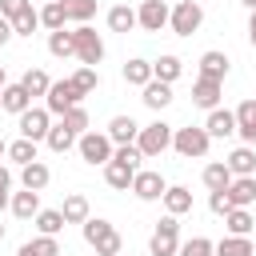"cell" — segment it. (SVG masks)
<instances>
[{"label":"cell","instance_id":"1","mask_svg":"<svg viewBox=\"0 0 256 256\" xmlns=\"http://www.w3.org/2000/svg\"><path fill=\"white\" fill-rule=\"evenodd\" d=\"M80 232H84L88 248H96V256H120V248H124V236L116 232V224H108L100 216H88L80 224Z\"/></svg>","mask_w":256,"mask_h":256},{"label":"cell","instance_id":"2","mask_svg":"<svg viewBox=\"0 0 256 256\" xmlns=\"http://www.w3.org/2000/svg\"><path fill=\"white\" fill-rule=\"evenodd\" d=\"M172 136H176V128H172V124H164V120H152V124H144V128H140V140H136V148L144 152V160H156V156H164V152L172 148Z\"/></svg>","mask_w":256,"mask_h":256},{"label":"cell","instance_id":"3","mask_svg":"<svg viewBox=\"0 0 256 256\" xmlns=\"http://www.w3.org/2000/svg\"><path fill=\"white\" fill-rule=\"evenodd\" d=\"M72 44H76V60H80V64L96 68V64L104 60V40H100V32H96L92 24H76V28H72Z\"/></svg>","mask_w":256,"mask_h":256},{"label":"cell","instance_id":"4","mask_svg":"<svg viewBox=\"0 0 256 256\" xmlns=\"http://www.w3.org/2000/svg\"><path fill=\"white\" fill-rule=\"evenodd\" d=\"M172 148H176L184 160H204V156H208V148H212V136H208V128H204V124H200V128H176Z\"/></svg>","mask_w":256,"mask_h":256},{"label":"cell","instance_id":"5","mask_svg":"<svg viewBox=\"0 0 256 256\" xmlns=\"http://www.w3.org/2000/svg\"><path fill=\"white\" fill-rule=\"evenodd\" d=\"M76 148H80V160L92 164V168H96V164L104 168V164L112 160V152H116V144L108 140V132H96V128H88V132L76 140Z\"/></svg>","mask_w":256,"mask_h":256},{"label":"cell","instance_id":"6","mask_svg":"<svg viewBox=\"0 0 256 256\" xmlns=\"http://www.w3.org/2000/svg\"><path fill=\"white\" fill-rule=\"evenodd\" d=\"M176 220L180 216H168V212H164V220H156L152 240H148V252L152 256H176L180 252V224Z\"/></svg>","mask_w":256,"mask_h":256},{"label":"cell","instance_id":"7","mask_svg":"<svg viewBox=\"0 0 256 256\" xmlns=\"http://www.w3.org/2000/svg\"><path fill=\"white\" fill-rule=\"evenodd\" d=\"M200 24H204V4H200V0H180V4L172 8L168 28H172L176 36H192V32H200Z\"/></svg>","mask_w":256,"mask_h":256},{"label":"cell","instance_id":"8","mask_svg":"<svg viewBox=\"0 0 256 256\" xmlns=\"http://www.w3.org/2000/svg\"><path fill=\"white\" fill-rule=\"evenodd\" d=\"M84 100V92L72 84V76L68 80H52V88H48V96H44V108L52 112V116H64L68 108H76Z\"/></svg>","mask_w":256,"mask_h":256},{"label":"cell","instance_id":"9","mask_svg":"<svg viewBox=\"0 0 256 256\" xmlns=\"http://www.w3.org/2000/svg\"><path fill=\"white\" fill-rule=\"evenodd\" d=\"M128 192H132L136 200H144V204H152V200H164V192H168V180H164L160 172H152V168H140Z\"/></svg>","mask_w":256,"mask_h":256},{"label":"cell","instance_id":"10","mask_svg":"<svg viewBox=\"0 0 256 256\" xmlns=\"http://www.w3.org/2000/svg\"><path fill=\"white\" fill-rule=\"evenodd\" d=\"M168 20H172V8H168L164 0H140L136 24H140L144 32H160V28H168Z\"/></svg>","mask_w":256,"mask_h":256},{"label":"cell","instance_id":"11","mask_svg":"<svg viewBox=\"0 0 256 256\" xmlns=\"http://www.w3.org/2000/svg\"><path fill=\"white\" fill-rule=\"evenodd\" d=\"M20 120V136L24 140H48V132H52V112L48 108H28L24 116H16Z\"/></svg>","mask_w":256,"mask_h":256},{"label":"cell","instance_id":"12","mask_svg":"<svg viewBox=\"0 0 256 256\" xmlns=\"http://www.w3.org/2000/svg\"><path fill=\"white\" fill-rule=\"evenodd\" d=\"M220 96H224V84H220V80L196 76V84H192V104H196V108L212 112V108H220Z\"/></svg>","mask_w":256,"mask_h":256},{"label":"cell","instance_id":"13","mask_svg":"<svg viewBox=\"0 0 256 256\" xmlns=\"http://www.w3.org/2000/svg\"><path fill=\"white\" fill-rule=\"evenodd\" d=\"M0 108L4 112H12V116H24L28 108H32V96H28V88L16 80V84H4V92H0Z\"/></svg>","mask_w":256,"mask_h":256},{"label":"cell","instance_id":"14","mask_svg":"<svg viewBox=\"0 0 256 256\" xmlns=\"http://www.w3.org/2000/svg\"><path fill=\"white\" fill-rule=\"evenodd\" d=\"M228 68H232V60H228L220 48H208V52L200 56V76H204V80H220V84H224Z\"/></svg>","mask_w":256,"mask_h":256},{"label":"cell","instance_id":"15","mask_svg":"<svg viewBox=\"0 0 256 256\" xmlns=\"http://www.w3.org/2000/svg\"><path fill=\"white\" fill-rule=\"evenodd\" d=\"M204 128H208V136H212V140L236 136V112H228V108H212V112H208V120H204Z\"/></svg>","mask_w":256,"mask_h":256},{"label":"cell","instance_id":"16","mask_svg":"<svg viewBox=\"0 0 256 256\" xmlns=\"http://www.w3.org/2000/svg\"><path fill=\"white\" fill-rule=\"evenodd\" d=\"M108 140L120 148V144H136L140 140V124L132 120V116H112L108 120Z\"/></svg>","mask_w":256,"mask_h":256},{"label":"cell","instance_id":"17","mask_svg":"<svg viewBox=\"0 0 256 256\" xmlns=\"http://www.w3.org/2000/svg\"><path fill=\"white\" fill-rule=\"evenodd\" d=\"M136 172H140V168H132V164H124V160H108V164H104V180H108V188H116V192H128L132 180H136Z\"/></svg>","mask_w":256,"mask_h":256},{"label":"cell","instance_id":"18","mask_svg":"<svg viewBox=\"0 0 256 256\" xmlns=\"http://www.w3.org/2000/svg\"><path fill=\"white\" fill-rule=\"evenodd\" d=\"M48 180H52V168H48L44 160H32V164H24V168H20V184H24L28 192H44V188H48Z\"/></svg>","mask_w":256,"mask_h":256},{"label":"cell","instance_id":"19","mask_svg":"<svg viewBox=\"0 0 256 256\" xmlns=\"http://www.w3.org/2000/svg\"><path fill=\"white\" fill-rule=\"evenodd\" d=\"M224 164L232 168V176H256V148H252V144H240V148L228 152Z\"/></svg>","mask_w":256,"mask_h":256},{"label":"cell","instance_id":"20","mask_svg":"<svg viewBox=\"0 0 256 256\" xmlns=\"http://www.w3.org/2000/svg\"><path fill=\"white\" fill-rule=\"evenodd\" d=\"M228 200H232V208H252L256 204V176H236L228 184Z\"/></svg>","mask_w":256,"mask_h":256},{"label":"cell","instance_id":"21","mask_svg":"<svg viewBox=\"0 0 256 256\" xmlns=\"http://www.w3.org/2000/svg\"><path fill=\"white\" fill-rule=\"evenodd\" d=\"M236 136L256 148V100H244L236 108Z\"/></svg>","mask_w":256,"mask_h":256},{"label":"cell","instance_id":"22","mask_svg":"<svg viewBox=\"0 0 256 256\" xmlns=\"http://www.w3.org/2000/svg\"><path fill=\"white\" fill-rule=\"evenodd\" d=\"M180 72H184V60L172 56V52H164L160 60H152V80H160V84H176Z\"/></svg>","mask_w":256,"mask_h":256},{"label":"cell","instance_id":"23","mask_svg":"<svg viewBox=\"0 0 256 256\" xmlns=\"http://www.w3.org/2000/svg\"><path fill=\"white\" fill-rule=\"evenodd\" d=\"M8 208H12L16 220H36L40 216V192H28V188L24 192H12V204Z\"/></svg>","mask_w":256,"mask_h":256},{"label":"cell","instance_id":"24","mask_svg":"<svg viewBox=\"0 0 256 256\" xmlns=\"http://www.w3.org/2000/svg\"><path fill=\"white\" fill-rule=\"evenodd\" d=\"M60 212H64V220H68V224H84V220L92 216V204H88V196H84V192H68V196H64V204H60Z\"/></svg>","mask_w":256,"mask_h":256},{"label":"cell","instance_id":"25","mask_svg":"<svg viewBox=\"0 0 256 256\" xmlns=\"http://www.w3.org/2000/svg\"><path fill=\"white\" fill-rule=\"evenodd\" d=\"M232 180H236V176H232V168H228L224 160H212V164L204 168V188H208V192H228Z\"/></svg>","mask_w":256,"mask_h":256},{"label":"cell","instance_id":"26","mask_svg":"<svg viewBox=\"0 0 256 256\" xmlns=\"http://www.w3.org/2000/svg\"><path fill=\"white\" fill-rule=\"evenodd\" d=\"M164 212H168V216L192 212V192H188L184 184H168V192H164Z\"/></svg>","mask_w":256,"mask_h":256},{"label":"cell","instance_id":"27","mask_svg":"<svg viewBox=\"0 0 256 256\" xmlns=\"http://www.w3.org/2000/svg\"><path fill=\"white\" fill-rule=\"evenodd\" d=\"M124 84H132V88H144V84H152V60H144V56H132V60L124 64Z\"/></svg>","mask_w":256,"mask_h":256},{"label":"cell","instance_id":"28","mask_svg":"<svg viewBox=\"0 0 256 256\" xmlns=\"http://www.w3.org/2000/svg\"><path fill=\"white\" fill-rule=\"evenodd\" d=\"M140 92H144L140 100H144L152 112H160V108H168V104H172V84H160V80H152V84H144Z\"/></svg>","mask_w":256,"mask_h":256},{"label":"cell","instance_id":"29","mask_svg":"<svg viewBox=\"0 0 256 256\" xmlns=\"http://www.w3.org/2000/svg\"><path fill=\"white\" fill-rule=\"evenodd\" d=\"M108 28L128 36V32L136 28V8H128V4H112V8H108Z\"/></svg>","mask_w":256,"mask_h":256},{"label":"cell","instance_id":"30","mask_svg":"<svg viewBox=\"0 0 256 256\" xmlns=\"http://www.w3.org/2000/svg\"><path fill=\"white\" fill-rule=\"evenodd\" d=\"M224 228H228V236H252L256 220H252V212H248V208H232V212L224 216Z\"/></svg>","mask_w":256,"mask_h":256},{"label":"cell","instance_id":"31","mask_svg":"<svg viewBox=\"0 0 256 256\" xmlns=\"http://www.w3.org/2000/svg\"><path fill=\"white\" fill-rule=\"evenodd\" d=\"M16 256H60V240H56V236H36V240H24Z\"/></svg>","mask_w":256,"mask_h":256},{"label":"cell","instance_id":"32","mask_svg":"<svg viewBox=\"0 0 256 256\" xmlns=\"http://www.w3.org/2000/svg\"><path fill=\"white\" fill-rule=\"evenodd\" d=\"M64 212L60 208H40V216H36V228H40V236H60L64 232Z\"/></svg>","mask_w":256,"mask_h":256},{"label":"cell","instance_id":"33","mask_svg":"<svg viewBox=\"0 0 256 256\" xmlns=\"http://www.w3.org/2000/svg\"><path fill=\"white\" fill-rule=\"evenodd\" d=\"M216 256H256L252 236H224V240L216 244Z\"/></svg>","mask_w":256,"mask_h":256},{"label":"cell","instance_id":"34","mask_svg":"<svg viewBox=\"0 0 256 256\" xmlns=\"http://www.w3.org/2000/svg\"><path fill=\"white\" fill-rule=\"evenodd\" d=\"M64 24H68V12H64V4H60V0H52V4H44V8H40V28L60 32Z\"/></svg>","mask_w":256,"mask_h":256},{"label":"cell","instance_id":"35","mask_svg":"<svg viewBox=\"0 0 256 256\" xmlns=\"http://www.w3.org/2000/svg\"><path fill=\"white\" fill-rule=\"evenodd\" d=\"M48 52H52L56 60H68V56H76L72 32H68V28H60V32H48Z\"/></svg>","mask_w":256,"mask_h":256},{"label":"cell","instance_id":"36","mask_svg":"<svg viewBox=\"0 0 256 256\" xmlns=\"http://www.w3.org/2000/svg\"><path fill=\"white\" fill-rule=\"evenodd\" d=\"M20 84L28 88V96H48V88H52V80H48L44 68H28V72L20 76Z\"/></svg>","mask_w":256,"mask_h":256},{"label":"cell","instance_id":"37","mask_svg":"<svg viewBox=\"0 0 256 256\" xmlns=\"http://www.w3.org/2000/svg\"><path fill=\"white\" fill-rule=\"evenodd\" d=\"M8 160H12V164H20V168H24V164H32V160H40V156H36V140H24V136H20V140H12V144H8Z\"/></svg>","mask_w":256,"mask_h":256},{"label":"cell","instance_id":"38","mask_svg":"<svg viewBox=\"0 0 256 256\" xmlns=\"http://www.w3.org/2000/svg\"><path fill=\"white\" fill-rule=\"evenodd\" d=\"M60 4H64V12H68L72 24H88L96 16V0H60Z\"/></svg>","mask_w":256,"mask_h":256},{"label":"cell","instance_id":"39","mask_svg":"<svg viewBox=\"0 0 256 256\" xmlns=\"http://www.w3.org/2000/svg\"><path fill=\"white\" fill-rule=\"evenodd\" d=\"M60 124H64V128H68V132H72V136L80 140V136L88 132V112H84V104H76V108H68V112L60 116Z\"/></svg>","mask_w":256,"mask_h":256},{"label":"cell","instance_id":"40","mask_svg":"<svg viewBox=\"0 0 256 256\" xmlns=\"http://www.w3.org/2000/svg\"><path fill=\"white\" fill-rule=\"evenodd\" d=\"M36 28H40V12H36V8L28 4V8H24V12L16 16V20H12V32H16V36H32Z\"/></svg>","mask_w":256,"mask_h":256},{"label":"cell","instance_id":"41","mask_svg":"<svg viewBox=\"0 0 256 256\" xmlns=\"http://www.w3.org/2000/svg\"><path fill=\"white\" fill-rule=\"evenodd\" d=\"M72 84L88 96V92H96V88H100V72H96V68H88V64H80V68L72 72Z\"/></svg>","mask_w":256,"mask_h":256},{"label":"cell","instance_id":"42","mask_svg":"<svg viewBox=\"0 0 256 256\" xmlns=\"http://www.w3.org/2000/svg\"><path fill=\"white\" fill-rule=\"evenodd\" d=\"M176 256H216V244L208 240V236H192V240H184L180 244V252Z\"/></svg>","mask_w":256,"mask_h":256},{"label":"cell","instance_id":"43","mask_svg":"<svg viewBox=\"0 0 256 256\" xmlns=\"http://www.w3.org/2000/svg\"><path fill=\"white\" fill-rule=\"evenodd\" d=\"M44 144H48L52 152H68V148L76 144V136H72L64 124H52V132H48V140H44Z\"/></svg>","mask_w":256,"mask_h":256},{"label":"cell","instance_id":"44","mask_svg":"<svg viewBox=\"0 0 256 256\" xmlns=\"http://www.w3.org/2000/svg\"><path fill=\"white\" fill-rule=\"evenodd\" d=\"M208 208H212L216 216H228V212H232V200H228V192H208Z\"/></svg>","mask_w":256,"mask_h":256},{"label":"cell","instance_id":"45","mask_svg":"<svg viewBox=\"0 0 256 256\" xmlns=\"http://www.w3.org/2000/svg\"><path fill=\"white\" fill-rule=\"evenodd\" d=\"M28 4H32V0H0V16H4V20H16Z\"/></svg>","mask_w":256,"mask_h":256},{"label":"cell","instance_id":"46","mask_svg":"<svg viewBox=\"0 0 256 256\" xmlns=\"http://www.w3.org/2000/svg\"><path fill=\"white\" fill-rule=\"evenodd\" d=\"M12 36H16V32H12V20H4V16H0V48H4Z\"/></svg>","mask_w":256,"mask_h":256},{"label":"cell","instance_id":"47","mask_svg":"<svg viewBox=\"0 0 256 256\" xmlns=\"http://www.w3.org/2000/svg\"><path fill=\"white\" fill-rule=\"evenodd\" d=\"M8 188H12V172L0 164V192H8Z\"/></svg>","mask_w":256,"mask_h":256},{"label":"cell","instance_id":"48","mask_svg":"<svg viewBox=\"0 0 256 256\" xmlns=\"http://www.w3.org/2000/svg\"><path fill=\"white\" fill-rule=\"evenodd\" d=\"M248 40H252V48H256V12L248 16Z\"/></svg>","mask_w":256,"mask_h":256},{"label":"cell","instance_id":"49","mask_svg":"<svg viewBox=\"0 0 256 256\" xmlns=\"http://www.w3.org/2000/svg\"><path fill=\"white\" fill-rule=\"evenodd\" d=\"M8 204H12V196H8V192H0V212H4Z\"/></svg>","mask_w":256,"mask_h":256},{"label":"cell","instance_id":"50","mask_svg":"<svg viewBox=\"0 0 256 256\" xmlns=\"http://www.w3.org/2000/svg\"><path fill=\"white\" fill-rule=\"evenodd\" d=\"M240 4H244V8H248V12H256V0H240Z\"/></svg>","mask_w":256,"mask_h":256},{"label":"cell","instance_id":"51","mask_svg":"<svg viewBox=\"0 0 256 256\" xmlns=\"http://www.w3.org/2000/svg\"><path fill=\"white\" fill-rule=\"evenodd\" d=\"M4 84H8V76H4V64H0V92H4Z\"/></svg>","mask_w":256,"mask_h":256},{"label":"cell","instance_id":"52","mask_svg":"<svg viewBox=\"0 0 256 256\" xmlns=\"http://www.w3.org/2000/svg\"><path fill=\"white\" fill-rule=\"evenodd\" d=\"M0 156H8V144H4V140H0Z\"/></svg>","mask_w":256,"mask_h":256},{"label":"cell","instance_id":"53","mask_svg":"<svg viewBox=\"0 0 256 256\" xmlns=\"http://www.w3.org/2000/svg\"><path fill=\"white\" fill-rule=\"evenodd\" d=\"M0 240H4V224H0Z\"/></svg>","mask_w":256,"mask_h":256},{"label":"cell","instance_id":"54","mask_svg":"<svg viewBox=\"0 0 256 256\" xmlns=\"http://www.w3.org/2000/svg\"><path fill=\"white\" fill-rule=\"evenodd\" d=\"M44 4H52V0H44Z\"/></svg>","mask_w":256,"mask_h":256}]
</instances>
